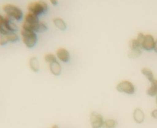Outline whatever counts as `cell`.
<instances>
[{
	"instance_id": "6da1fadb",
	"label": "cell",
	"mask_w": 157,
	"mask_h": 128,
	"mask_svg": "<svg viewBox=\"0 0 157 128\" xmlns=\"http://www.w3.org/2000/svg\"><path fill=\"white\" fill-rule=\"evenodd\" d=\"M20 34L22 41L27 48L31 49L36 46L37 41V36L35 31L21 28Z\"/></svg>"
},
{
	"instance_id": "7a4b0ae2",
	"label": "cell",
	"mask_w": 157,
	"mask_h": 128,
	"mask_svg": "<svg viewBox=\"0 0 157 128\" xmlns=\"http://www.w3.org/2000/svg\"><path fill=\"white\" fill-rule=\"evenodd\" d=\"M27 9L28 12H31L37 16H39L45 14L47 11L48 6L47 3L44 0H38L29 3Z\"/></svg>"
},
{
	"instance_id": "3957f363",
	"label": "cell",
	"mask_w": 157,
	"mask_h": 128,
	"mask_svg": "<svg viewBox=\"0 0 157 128\" xmlns=\"http://www.w3.org/2000/svg\"><path fill=\"white\" fill-rule=\"evenodd\" d=\"M2 10L6 16L17 21H20L23 18V12L20 7L12 4H6L2 6Z\"/></svg>"
},
{
	"instance_id": "277c9868",
	"label": "cell",
	"mask_w": 157,
	"mask_h": 128,
	"mask_svg": "<svg viewBox=\"0 0 157 128\" xmlns=\"http://www.w3.org/2000/svg\"><path fill=\"white\" fill-rule=\"evenodd\" d=\"M39 22L38 16L28 12L25 16L24 21L21 25V28L33 30L36 32V30Z\"/></svg>"
},
{
	"instance_id": "5b68a950",
	"label": "cell",
	"mask_w": 157,
	"mask_h": 128,
	"mask_svg": "<svg viewBox=\"0 0 157 128\" xmlns=\"http://www.w3.org/2000/svg\"><path fill=\"white\" fill-rule=\"evenodd\" d=\"M117 89L120 92L132 94L135 92L134 86L129 81H122L117 86Z\"/></svg>"
},
{
	"instance_id": "8992f818",
	"label": "cell",
	"mask_w": 157,
	"mask_h": 128,
	"mask_svg": "<svg viewBox=\"0 0 157 128\" xmlns=\"http://www.w3.org/2000/svg\"><path fill=\"white\" fill-rule=\"evenodd\" d=\"M90 121L92 128H101L104 121L100 113L96 111H92L90 116Z\"/></svg>"
},
{
	"instance_id": "52a82bcc",
	"label": "cell",
	"mask_w": 157,
	"mask_h": 128,
	"mask_svg": "<svg viewBox=\"0 0 157 128\" xmlns=\"http://www.w3.org/2000/svg\"><path fill=\"white\" fill-rule=\"evenodd\" d=\"M19 40V36L16 32H9L6 35L0 34V45L4 46L8 42H15Z\"/></svg>"
},
{
	"instance_id": "ba28073f",
	"label": "cell",
	"mask_w": 157,
	"mask_h": 128,
	"mask_svg": "<svg viewBox=\"0 0 157 128\" xmlns=\"http://www.w3.org/2000/svg\"><path fill=\"white\" fill-rule=\"evenodd\" d=\"M155 40L151 34H146L144 36V39L141 43V48L145 50H151L153 49Z\"/></svg>"
},
{
	"instance_id": "9c48e42d",
	"label": "cell",
	"mask_w": 157,
	"mask_h": 128,
	"mask_svg": "<svg viewBox=\"0 0 157 128\" xmlns=\"http://www.w3.org/2000/svg\"><path fill=\"white\" fill-rule=\"evenodd\" d=\"M56 56L58 59L64 63H67L70 60V53L67 49L64 47H60L56 51Z\"/></svg>"
},
{
	"instance_id": "30bf717a",
	"label": "cell",
	"mask_w": 157,
	"mask_h": 128,
	"mask_svg": "<svg viewBox=\"0 0 157 128\" xmlns=\"http://www.w3.org/2000/svg\"><path fill=\"white\" fill-rule=\"evenodd\" d=\"M48 67H49L50 71L54 76H58L61 74L62 68H61V66L60 63L58 62V60L55 62L48 64Z\"/></svg>"
},
{
	"instance_id": "8fae6325",
	"label": "cell",
	"mask_w": 157,
	"mask_h": 128,
	"mask_svg": "<svg viewBox=\"0 0 157 128\" xmlns=\"http://www.w3.org/2000/svg\"><path fill=\"white\" fill-rule=\"evenodd\" d=\"M5 27L9 32H16L18 30L17 25L7 16H5Z\"/></svg>"
},
{
	"instance_id": "7c38bea8",
	"label": "cell",
	"mask_w": 157,
	"mask_h": 128,
	"mask_svg": "<svg viewBox=\"0 0 157 128\" xmlns=\"http://www.w3.org/2000/svg\"><path fill=\"white\" fill-rule=\"evenodd\" d=\"M29 66L31 71L34 73H37L40 70V64L39 60L36 57H32L29 61Z\"/></svg>"
},
{
	"instance_id": "4fadbf2b",
	"label": "cell",
	"mask_w": 157,
	"mask_h": 128,
	"mask_svg": "<svg viewBox=\"0 0 157 128\" xmlns=\"http://www.w3.org/2000/svg\"><path fill=\"white\" fill-rule=\"evenodd\" d=\"M53 23L54 25L59 30L64 31L66 30L67 28V24L65 22V21L59 17H56L53 18Z\"/></svg>"
},
{
	"instance_id": "5bb4252c",
	"label": "cell",
	"mask_w": 157,
	"mask_h": 128,
	"mask_svg": "<svg viewBox=\"0 0 157 128\" xmlns=\"http://www.w3.org/2000/svg\"><path fill=\"white\" fill-rule=\"evenodd\" d=\"M133 118L136 122L141 123L144 120V113L140 109L136 108L133 113Z\"/></svg>"
},
{
	"instance_id": "9a60e30c",
	"label": "cell",
	"mask_w": 157,
	"mask_h": 128,
	"mask_svg": "<svg viewBox=\"0 0 157 128\" xmlns=\"http://www.w3.org/2000/svg\"><path fill=\"white\" fill-rule=\"evenodd\" d=\"M8 33L9 31L5 27V17L0 14V34L6 35Z\"/></svg>"
},
{
	"instance_id": "2e32d148",
	"label": "cell",
	"mask_w": 157,
	"mask_h": 128,
	"mask_svg": "<svg viewBox=\"0 0 157 128\" xmlns=\"http://www.w3.org/2000/svg\"><path fill=\"white\" fill-rule=\"evenodd\" d=\"M117 125V121L112 119H109L104 121L102 127L103 128H115Z\"/></svg>"
},
{
	"instance_id": "e0dca14e",
	"label": "cell",
	"mask_w": 157,
	"mask_h": 128,
	"mask_svg": "<svg viewBox=\"0 0 157 128\" xmlns=\"http://www.w3.org/2000/svg\"><path fill=\"white\" fill-rule=\"evenodd\" d=\"M44 60L46 63L50 64L57 61V57L55 55H54L52 53H48L45 55Z\"/></svg>"
},
{
	"instance_id": "ac0fdd59",
	"label": "cell",
	"mask_w": 157,
	"mask_h": 128,
	"mask_svg": "<svg viewBox=\"0 0 157 128\" xmlns=\"http://www.w3.org/2000/svg\"><path fill=\"white\" fill-rule=\"evenodd\" d=\"M142 73L145 76V77L150 81L153 79V74L152 73V71L148 68H144L142 70H141Z\"/></svg>"
},
{
	"instance_id": "d6986e66",
	"label": "cell",
	"mask_w": 157,
	"mask_h": 128,
	"mask_svg": "<svg viewBox=\"0 0 157 128\" xmlns=\"http://www.w3.org/2000/svg\"><path fill=\"white\" fill-rule=\"evenodd\" d=\"M48 29L47 25L44 22H40L36 30V33H43Z\"/></svg>"
},
{
	"instance_id": "ffe728a7",
	"label": "cell",
	"mask_w": 157,
	"mask_h": 128,
	"mask_svg": "<svg viewBox=\"0 0 157 128\" xmlns=\"http://www.w3.org/2000/svg\"><path fill=\"white\" fill-rule=\"evenodd\" d=\"M129 46L131 49H140L141 46L137 39H132L129 42Z\"/></svg>"
},
{
	"instance_id": "44dd1931",
	"label": "cell",
	"mask_w": 157,
	"mask_h": 128,
	"mask_svg": "<svg viewBox=\"0 0 157 128\" xmlns=\"http://www.w3.org/2000/svg\"><path fill=\"white\" fill-rule=\"evenodd\" d=\"M141 53L142 52L140 49H131L128 53V56L130 58H137L140 55Z\"/></svg>"
},
{
	"instance_id": "7402d4cb",
	"label": "cell",
	"mask_w": 157,
	"mask_h": 128,
	"mask_svg": "<svg viewBox=\"0 0 157 128\" xmlns=\"http://www.w3.org/2000/svg\"><path fill=\"white\" fill-rule=\"evenodd\" d=\"M147 94L150 96H156L157 95V87H153L151 86L148 89H147Z\"/></svg>"
},
{
	"instance_id": "603a6c76",
	"label": "cell",
	"mask_w": 157,
	"mask_h": 128,
	"mask_svg": "<svg viewBox=\"0 0 157 128\" xmlns=\"http://www.w3.org/2000/svg\"><path fill=\"white\" fill-rule=\"evenodd\" d=\"M144 34H143L142 33H139L137 35V41H139V42L140 43V44L141 45V43L144 39Z\"/></svg>"
},
{
	"instance_id": "cb8c5ba5",
	"label": "cell",
	"mask_w": 157,
	"mask_h": 128,
	"mask_svg": "<svg viewBox=\"0 0 157 128\" xmlns=\"http://www.w3.org/2000/svg\"><path fill=\"white\" fill-rule=\"evenodd\" d=\"M150 82H151L152 86L157 87V79H155L153 78L151 81H150Z\"/></svg>"
},
{
	"instance_id": "d4e9b609",
	"label": "cell",
	"mask_w": 157,
	"mask_h": 128,
	"mask_svg": "<svg viewBox=\"0 0 157 128\" xmlns=\"http://www.w3.org/2000/svg\"><path fill=\"white\" fill-rule=\"evenodd\" d=\"M151 116H152L153 118H155V119H157V110H153V111L151 112Z\"/></svg>"
},
{
	"instance_id": "484cf974",
	"label": "cell",
	"mask_w": 157,
	"mask_h": 128,
	"mask_svg": "<svg viewBox=\"0 0 157 128\" xmlns=\"http://www.w3.org/2000/svg\"><path fill=\"white\" fill-rule=\"evenodd\" d=\"M49 1H50V3L52 4H53V6H56L58 3V0H49Z\"/></svg>"
},
{
	"instance_id": "4316f807",
	"label": "cell",
	"mask_w": 157,
	"mask_h": 128,
	"mask_svg": "<svg viewBox=\"0 0 157 128\" xmlns=\"http://www.w3.org/2000/svg\"><path fill=\"white\" fill-rule=\"evenodd\" d=\"M153 50H155V52L157 53V39H156L155 41V43H154V47H153Z\"/></svg>"
},
{
	"instance_id": "83f0119b",
	"label": "cell",
	"mask_w": 157,
	"mask_h": 128,
	"mask_svg": "<svg viewBox=\"0 0 157 128\" xmlns=\"http://www.w3.org/2000/svg\"><path fill=\"white\" fill-rule=\"evenodd\" d=\"M51 128H59V126H58V125H56V124H55V125L52 126V127Z\"/></svg>"
}]
</instances>
